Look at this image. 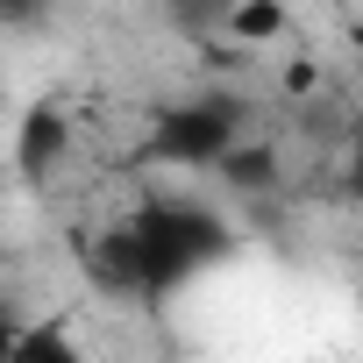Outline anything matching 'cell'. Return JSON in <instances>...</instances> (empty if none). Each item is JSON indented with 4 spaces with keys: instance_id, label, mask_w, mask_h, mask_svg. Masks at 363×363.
<instances>
[{
    "instance_id": "obj_5",
    "label": "cell",
    "mask_w": 363,
    "mask_h": 363,
    "mask_svg": "<svg viewBox=\"0 0 363 363\" xmlns=\"http://www.w3.org/2000/svg\"><path fill=\"white\" fill-rule=\"evenodd\" d=\"M285 29H292L285 0H235V8H228V36L235 43H278Z\"/></svg>"
},
{
    "instance_id": "obj_8",
    "label": "cell",
    "mask_w": 363,
    "mask_h": 363,
    "mask_svg": "<svg viewBox=\"0 0 363 363\" xmlns=\"http://www.w3.org/2000/svg\"><path fill=\"white\" fill-rule=\"evenodd\" d=\"M278 86H285V93L299 100V93H313V86H320V65H313V57H292V65L278 72Z\"/></svg>"
},
{
    "instance_id": "obj_7",
    "label": "cell",
    "mask_w": 363,
    "mask_h": 363,
    "mask_svg": "<svg viewBox=\"0 0 363 363\" xmlns=\"http://www.w3.org/2000/svg\"><path fill=\"white\" fill-rule=\"evenodd\" d=\"M50 15V0H0V29H36Z\"/></svg>"
},
{
    "instance_id": "obj_6",
    "label": "cell",
    "mask_w": 363,
    "mask_h": 363,
    "mask_svg": "<svg viewBox=\"0 0 363 363\" xmlns=\"http://www.w3.org/2000/svg\"><path fill=\"white\" fill-rule=\"evenodd\" d=\"M15 356L22 363H79L65 320H43V328H15Z\"/></svg>"
},
{
    "instance_id": "obj_9",
    "label": "cell",
    "mask_w": 363,
    "mask_h": 363,
    "mask_svg": "<svg viewBox=\"0 0 363 363\" xmlns=\"http://www.w3.org/2000/svg\"><path fill=\"white\" fill-rule=\"evenodd\" d=\"M8 356H15V313L0 306V363H8Z\"/></svg>"
},
{
    "instance_id": "obj_10",
    "label": "cell",
    "mask_w": 363,
    "mask_h": 363,
    "mask_svg": "<svg viewBox=\"0 0 363 363\" xmlns=\"http://www.w3.org/2000/svg\"><path fill=\"white\" fill-rule=\"evenodd\" d=\"M335 8H342V15H349V8H356V0H335Z\"/></svg>"
},
{
    "instance_id": "obj_1",
    "label": "cell",
    "mask_w": 363,
    "mask_h": 363,
    "mask_svg": "<svg viewBox=\"0 0 363 363\" xmlns=\"http://www.w3.org/2000/svg\"><path fill=\"white\" fill-rule=\"evenodd\" d=\"M228 250H235V228L214 207H200V200H143L128 221H114L86 250V271L114 299L164 306L171 292H186L200 271H214Z\"/></svg>"
},
{
    "instance_id": "obj_2",
    "label": "cell",
    "mask_w": 363,
    "mask_h": 363,
    "mask_svg": "<svg viewBox=\"0 0 363 363\" xmlns=\"http://www.w3.org/2000/svg\"><path fill=\"white\" fill-rule=\"evenodd\" d=\"M242 121H250V107L235 93H193V100H178V107L157 114L143 157L171 164V171H214V157L242 135Z\"/></svg>"
},
{
    "instance_id": "obj_3",
    "label": "cell",
    "mask_w": 363,
    "mask_h": 363,
    "mask_svg": "<svg viewBox=\"0 0 363 363\" xmlns=\"http://www.w3.org/2000/svg\"><path fill=\"white\" fill-rule=\"evenodd\" d=\"M65 157H72V114L57 100H36L22 114V128H15V171L29 178V186H50Z\"/></svg>"
},
{
    "instance_id": "obj_4",
    "label": "cell",
    "mask_w": 363,
    "mask_h": 363,
    "mask_svg": "<svg viewBox=\"0 0 363 363\" xmlns=\"http://www.w3.org/2000/svg\"><path fill=\"white\" fill-rule=\"evenodd\" d=\"M214 171L228 178L235 193H278V143H264V135H235L221 157H214Z\"/></svg>"
}]
</instances>
